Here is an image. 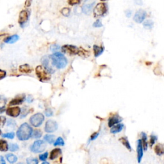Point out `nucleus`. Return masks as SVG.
Returning a JSON list of instances; mask_svg holds the SVG:
<instances>
[{
  "label": "nucleus",
  "instance_id": "nucleus-9",
  "mask_svg": "<svg viewBox=\"0 0 164 164\" xmlns=\"http://www.w3.org/2000/svg\"><path fill=\"white\" fill-rule=\"evenodd\" d=\"M45 131L47 133H53L58 129V124L53 120H48L45 125Z\"/></svg>",
  "mask_w": 164,
  "mask_h": 164
},
{
  "label": "nucleus",
  "instance_id": "nucleus-25",
  "mask_svg": "<svg viewBox=\"0 0 164 164\" xmlns=\"http://www.w3.org/2000/svg\"><path fill=\"white\" fill-rule=\"evenodd\" d=\"M142 147H144V150H147V146H148V143H147V135L144 133V132H142Z\"/></svg>",
  "mask_w": 164,
  "mask_h": 164
},
{
  "label": "nucleus",
  "instance_id": "nucleus-30",
  "mask_svg": "<svg viewBox=\"0 0 164 164\" xmlns=\"http://www.w3.org/2000/svg\"><path fill=\"white\" fill-rule=\"evenodd\" d=\"M64 139L62 137H58L57 139L56 140V141H55L54 143V146H64Z\"/></svg>",
  "mask_w": 164,
  "mask_h": 164
},
{
  "label": "nucleus",
  "instance_id": "nucleus-7",
  "mask_svg": "<svg viewBox=\"0 0 164 164\" xmlns=\"http://www.w3.org/2000/svg\"><path fill=\"white\" fill-rule=\"evenodd\" d=\"M62 51L69 55H78L79 48L73 45H64L62 47Z\"/></svg>",
  "mask_w": 164,
  "mask_h": 164
},
{
  "label": "nucleus",
  "instance_id": "nucleus-3",
  "mask_svg": "<svg viewBox=\"0 0 164 164\" xmlns=\"http://www.w3.org/2000/svg\"><path fill=\"white\" fill-rule=\"evenodd\" d=\"M35 73L41 81H48L51 79V74L42 65L37 66L35 69Z\"/></svg>",
  "mask_w": 164,
  "mask_h": 164
},
{
  "label": "nucleus",
  "instance_id": "nucleus-12",
  "mask_svg": "<svg viewBox=\"0 0 164 164\" xmlns=\"http://www.w3.org/2000/svg\"><path fill=\"white\" fill-rule=\"evenodd\" d=\"M21 112V110L18 106H14V107H10L7 110H6V113L9 116L12 117H17L20 115Z\"/></svg>",
  "mask_w": 164,
  "mask_h": 164
},
{
  "label": "nucleus",
  "instance_id": "nucleus-10",
  "mask_svg": "<svg viewBox=\"0 0 164 164\" xmlns=\"http://www.w3.org/2000/svg\"><path fill=\"white\" fill-rule=\"evenodd\" d=\"M95 3L94 1H90V0H87L86 3H85L83 7H82V12L85 15H89L92 10L94 5Z\"/></svg>",
  "mask_w": 164,
  "mask_h": 164
},
{
  "label": "nucleus",
  "instance_id": "nucleus-17",
  "mask_svg": "<svg viewBox=\"0 0 164 164\" xmlns=\"http://www.w3.org/2000/svg\"><path fill=\"white\" fill-rule=\"evenodd\" d=\"M19 39V37L17 35H13L5 37L4 39V42L7 44H13L17 42Z\"/></svg>",
  "mask_w": 164,
  "mask_h": 164
},
{
  "label": "nucleus",
  "instance_id": "nucleus-15",
  "mask_svg": "<svg viewBox=\"0 0 164 164\" xmlns=\"http://www.w3.org/2000/svg\"><path fill=\"white\" fill-rule=\"evenodd\" d=\"M137 160L138 163H140L143 157V147L141 140H137Z\"/></svg>",
  "mask_w": 164,
  "mask_h": 164
},
{
  "label": "nucleus",
  "instance_id": "nucleus-20",
  "mask_svg": "<svg viewBox=\"0 0 164 164\" xmlns=\"http://www.w3.org/2000/svg\"><path fill=\"white\" fill-rule=\"evenodd\" d=\"M19 70L22 73H30L32 71V69H31L30 66L28 65V64H23V65H21L19 66Z\"/></svg>",
  "mask_w": 164,
  "mask_h": 164
},
{
  "label": "nucleus",
  "instance_id": "nucleus-28",
  "mask_svg": "<svg viewBox=\"0 0 164 164\" xmlns=\"http://www.w3.org/2000/svg\"><path fill=\"white\" fill-rule=\"evenodd\" d=\"M55 136L53 135H46L44 139L49 144H53L55 142Z\"/></svg>",
  "mask_w": 164,
  "mask_h": 164
},
{
  "label": "nucleus",
  "instance_id": "nucleus-4",
  "mask_svg": "<svg viewBox=\"0 0 164 164\" xmlns=\"http://www.w3.org/2000/svg\"><path fill=\"white\" fill-rule=\"evenodd\" d=\"M107 12L106 5L104 3H97L95 8H94V15L95 17H102L105 15Z\"/></svg>",
  "mask_w": 164,
  "mask_h": 164
},
{
  "label": "nucleus",
  "instance_id": "nucleus-31",
  "mask_svg": "<svg viewBox=\"0 0 164 164\" xmlns=\"http://www.w3.org/2000/svg\"><path fill=\"white\" fill-rule=\"evenodd\" d=\"M31 136H33V138H39L42 136V132L39 130H36L33 131Z\"/></svg>",
  "mask_w": 164,
  "mask_h": 164
},
{
  "label": "nucleus",
  "instance_id": "nucleus-50",
  "mask_svg": "<svg viewBox=\"0 0 164 164\" xmlns=\"http://www.w3.org/2000/svg\"><path fill=\"white\" fill-rule=\"evenodd\" d=\"M26 101L28 102V103H31L33 101V98H32V97H31V96H28V97L27 98V99H26Z\"/></svg>",
  "mask_w": 164,
  "mask_h": 164
},
{
  "label": "nucleus",
  "instance_id": "nucleus-46",
  "mask_svg": "<svg viewBox=\"0 0 164 164\" xmlns=\"http://www.w3.org/2000/svg\"><path fill=\"white\" fill-rule=\"evenodd\" d=\"M98 135H99V133H97V132H96V133H94L92 135H91L90 140H94L96 139L97 137H98Z\"/></svg>",
  "mask_w": 164,
  "mask_h": 164
},
{
  "label": "nucleus",
  "instance_id": "nucleus-29",
  "mask_svg": "<svg viewBox=\"0 0 164 164\" xmlns=\"http://www.w3.org/2000/svg\"><path fill=\"white\" fill-rule=\"evenodd\" d=\"M26 163L27 164H38L39 163V161L36 158H28L26 159Z\"/></svg>",
  "mask_w": 164,
  "mask_h": 164
},
{
  "label": "nucleus",
  "instance_id": "nucleus-56",
  "mask_svg": "<svg viewBox=\"0 0 164 164\" xmlns=\"http://www.w3.org/2000/svg\"><path fill=\"white\" fill-rule=\"evenodd\" d=\"M18 164H24V163H19Z\"/></svg>",
  "mask_w": 164,
  "mask_h": 164
},
{
  "label": "nucleus",
  "instance_id": "nucleus-49",
  "mask_svg": "<svg viewBox=\"0 0 164 164\" xmlns=\"http://www.w3.org/2000/svg\"><path fill=\"white\" fill-rule=\"evenodd\" d=\"M125 14L127 17H130L131 15V12L130 10H126L125 12Z\"/></svg>",
  "mask_w": 164,
  "mask_h": 164
},
{
  "label": "nucleus",
  "instance_id": "nucleus-44",
  "mask_svg": "<svg viewBox=\"0 0 164 164\" xmlns=\"http://www.w3.org/2000/svg\"><path fill=\"white\" fill-rule=\"evenodd\" d=\"M45 114H46V115L47 117H50V116H52V115H53V112L51 109L48 108V109L46 110Z\"/></svg>",
  "mask_w": 164,
  "mask_h": 164
},
{
  "label": "nucleus",
  "instance_id": "nucleus-40",
  "mask_svg": "<svg viewBox=\"0 0 164 164\" xmlns=\"http://www.w3.org/2000/svg\"><path fill=\"white\" fill-rule=\"evenodd\" d=\"M7 119L4 116H0V127H3L5 125Z\"/></svg>",
  "mask_w": 164,
  "mask_h": 164
},
{
  "label": "nucleus",
  "instance_id": "nucleus-22",
  "mask_svg": "<svg viewBox=\"0 0 164 164\" xmlns=\"http://www.w3.org/2000/svg\"><path fill=\"white\" fill-rule=\"evenodd\" d=\"M154 151L155 153L158 156H162L164 153V148L163 145L162 144H158L154 147Z\"/></svg>",
  "mask_w": 164,
  "mask_h": 164
},
{
  "label": "nucleus",
  "instance_id": "nucleus-34",
  "mask_svg": "<svg viewBox=\"0 0 164 164\" xmlns=\"http://www.w3.org/2000/svg\"><path fill=\"white\" fill-rule=\"evenodd\" d=\"M8 149L12 152H15V151L19 149V146L17 144H11L10 145V147H8Z\"/></svg>",
  "mask_w": 164,
  "mask_h": 164
},
{
  "label": "nucleus",
  "instance_id": "nucleus-8",
  "mask_svg": "<svg viewBox=\"0 0 164 164\" xmlns=\"http://www.w3.org/2000/svg\"><path fill=\"white\" fill-rule=\"evenodd\" d=\"M30 12L27 10H23L20 12L19 15L18 22L21 27H23L26 24L28 19H29Z\"/></svg>",
  "mask_w": 164,
  "mask_h": 164
},
{
  "label": "nucleus",
  "instance_id": "nucleus-16",
  "mask_svg": "<svg viewBox=\"0 0 164 164\" xmlns=\"http://www.w3.org/2000/svg\"><path fill=\"white\" fill-rule=\"evenodd\" d=\"M25 99V96H19L15 97V99L11 100L10 103H9V105L13 106V105H20V104L23 103Z\"/></svg>",
  "mask_w": 164,
  "mask_h": 164
},
{
  "label": "nucleus",
  "instance_id": "nucleus-37",
  "mask_svg": "<svg viewBox=\"0 0 164 164\" xmlns=\"http://www.w3.org/2000/svg\"><path fill=\"white\" fill-rule=\"evenodd\" d=\"M82 0H68V3L70 5H76L80 3Z\"/></svg>",
  "mask_w": 164,
  "mask_h": 164
},
{
  "label": "nucleus",
  "instance_id": "nucleus-32",
  "mask_svg": "<svg viewBox=\"0 0 164 164\" xmlns=\"http://www.w3.org/2000/svg\"><path fill=\"white\" fill-rule=\"evenodd\" d=\"M6 103H7V98L4 96L0 95V108L5 107Z\"/></svg>",
  "mask_w": 164,
  "mask_h": 164
},
{
  "label": "nucleus",
  "instance_id": "nucleus-42",
  "mask_svg": "<svg viewBox=\"0 0 164 164\" xmlns=\"http://www.w3.org/2000/svg\"><path fill=\"white\" fill-rule=\"evenodd\" d=\"M48 153L46 152L44 153L40 154V155L39 156V158L40 160L45 161L47 159V158H48Z\"/></svg>",
  "mask_w": 164,
  "mask_h": 164
},
{
  "label": "nucleus",
  "instance_id": "nucleus-24",
  "mask_svg": "<svg viewBox=\"0 0 164 164\" xmlns=\"http://www.w3.org/2000/svg\"><path fill=\"white\" fill-rule=\"evenodd\" d=\"M8 149V145L7 142L5 140H0V151L6 152Z\"/></svg>",
  "mask_w": 164,
  "mask_h": 164
},
{
  "label": "nucleus",
  "instance_id": "nucleus-23",
  "mask_svg": "<svg viewBox=\"0 0 164 164\" xmlns=\"http://www.w3.org/2000/svg\"><path fill=\"white\" fill-rule=\"evenodd\" d=\"M119 141L121 142L124 145V146L127 148L128 150L131 151V145L129 142V140L128 139L127 137H121L119 138Z\"/></svg>",
  "mask_w": 164,
  "mask_h": 164
},
{
  "label": "nucleus",
  "instance_id": "nucleus-55",
  "mask_svg": "<svg viewBox=\"0 0 164 164\" xmlns=\"http://www.w3.org/2000/svg\"><path fill=\"white\" fill-rule=\"evenodd\" d=\"M1 134V130H0V135Z\"/></svg>",
  "mask_w": 164,
  "mask_h": 164
},
{
  "label": "nucleus",
  "instance_id": "nucleus-43",
  "mask_svg": "<svg viewBox=\"0 0 164 164\" xmlns=\"http://www.w3.org/2000/svg\"><path fill=\"white\" fill-rule=\"evenodd\" d=\"M51 50L53 52H57L58 50L60 49V47L58 45H56V44H53L51 46Z\"/></svg>",
  "mask_w": 164,
  "mask_h": 164
},
{
  "label": "nucleus",
  "instance_id": "nucleus-48",
  "mask_svg": "<svg viewBox=\"0 0 164 164\" xmlns=\"http://www.w3.org/2000/svg\"><path fill=\"white\" fill-rule=\"evenodd\" d=\"M31 4V0H26L25 1V7H29Z\"/></svg>",
  "mask_w": 164,
  "mask_h": 164
},
{
  "label": "nucleus",
  "instance_id": "nucleus-11",
  "mask_svg": "<svg viewBox=\"0 0 164 164\" xmlns=\"http://www.w3.org/2000/svg\"><path fill=\"white\" fill-rule=\"evenodd\" d=\"M146 17V12L143 10H139L135 13L133 20L135 22H136L137 23H142L145 18Z\"/></svg>",
  "mask_w": 164,
  "mask_h": 164
},
{
  "label": "nucleus",
  "instance_id": "nucleus-19",
  "mask_svg": "<svg viewBox=\"0 0 164 164\" xmlns=\"http://www.w3.org/2000/svg\"><path fill=\"white\" fill-rule=\"evenodd\" d=\"M111 130H110V132H111L112 133H119V132H121L122 131V130L124 128V124H117L116 125L113 126L112 127H111Z\"/></svg>",
  "mask_w": 164,
  "mask_h": 164
},
{
  "label": "nucleus",
  "instance_id": "nucleus-41",
  "mask_svg": "<svg viewBox=\"0 0 164 164\" xmlns=\"http://www.w3.org/2000/svg\"><path fill=\"white\" fill-rule=\"evenodd\" d=\"M93 26L95 28H100L103 26V24L100 20H97L96 22H94L93 24Z\"/></svg>",
  "mask_w": 164,
  "mask_h": 164
},
{
  "label": "nucleus",
  "instance_id": "nucleus-27",
  "mask_svg": "<svg viewBox=\"0 0 164 164\" xmlns=\"http://www.w3.org/2000/svg\"><path fill=\"white\" fill-rule=\"evenodd\" d=\"M154 23L151 20H146L143 23V26L146 30H151L153 28Z\"/></svg>",
  "mask_w": 164,
  "mask_h": 164
},
{
  "label": "nucleus",
  "instance_id": "nucleus-21",
  "mask_svg": "<svg viewBox=\"0 0 164 164\" xmlns=\"http://www.w3.org/2000/svg\"><path fill=\"white\" fill-rule=\"evenodd\" d=\"M93 49L95 57H98L99 56H100L103 53L104 48L103 47H99L97 45H94L93 46Z\"/></svg>",
  "mask_w": 164,
  "mask_h": 164
},
{
  "label": "nucleus",
  "instance_id": "nucleus-6",
  "mask_svg": "<svg viewBox=\"0 0 164 164\" xmlns=\"http://www.w3.org/2000/svg\"><path fill=\"white\" fill-rule=\"evenodd\" d=\"M46 148V144L42 140H37L30 147V150L33 153H42L44 151Z\"/></svg>",
  "mask_w": 164,
  "mask_h": 164
},
{
  "label": "nucleus",
  "instance_id": "nucleus-13",
  "mask_svg": "<svg viewBox=\"0 0 164 164\" xmlns=\"http://www.w3.org/2000/svg\"><path fill=\"white\" fill-rule=\"evenodd\" d=\"M42 63L43 64V67H44L47 71H48L50 74H52L53 72H55L54 69H53L52 67H51L49 65V58L48 56H45L42 58Z\"/></svg>",
  "mask_w": 164,
  "mask_h": 164
},
{
  "label": "nucleus",
  "instance_id": "nucleus-39",
  "mask_svg": "<svg viewBox=\"0 0 164 164\" xmlns=\"http://www.w3.org/2000/svg\"><path fill=\"white\" fill-rule=\"evenodd\" d=\"M28 113H29V111H28V110L27 109L26 107H24L23 110H22V114L21 116V118L25 117L28 115Z\"/></svg>",
  "mask_w": 164,
  "mask_h": 164
},
{
  "label": "nucleus",
  "instance_id": "nucleus-35",
  "mask_svg": "<svg viewBox=\"0 0 164 164\" xmlns=\"http://www.w3.org/2000/svg\"><path fill=\"white\" fill-rule=\"evenodd\" d=\"M2 137H5V138H10V139H13L15 137V133H14V132H10V133L3 134Z\"/></svg>",
  "mask_w": 164,
  "mask_h": 164
},
{
  "label": "nucleus",
  "instance_id": "nucleus-5",
  "mask_svg": "<svg viewBox=\"0 0 164 164\" xmlns=\"http://www.w3.org/2000/svg\"><path fill=\"white\" fill-rule=\"evenodd\" d=\"M44 121V116L42 113H37L36 114L32 115L30 119L31 124L34 127H39L42 124Z\"/></svg>",
  "mask_w": 164,
  "mask_h": 164
},
{
  "label": "nucleus",
  "instance_id": "nucleus-18",
  "mask_svg": "<svg viewBox=\"0 0 164 164\" xmlns=\"http://www.w3.org/2000/svg\"><path fill=\"white\" fill-rule=\"evenodd\" d=\"M61 154H62V150L60 149H59V148H56V149H54L51 151V153H50L49 159L51 160H55L59 155H60Z\"/></svg>",
  "mask_w": 164,
  "mask_h": 164
},
{
  "label": "nucleus",
  "instance_id": "nucleus-26",
  "mask_svg": "<svg viewBox=\"0 0 164 164\" xmlns=\"http://www.w3.org/2000/svg\"><path fill=\"white\" fill-rule=\"evenodd\" d=\"M6 158H7L8 162L12 164L15 163L17 161V157L12 153L7 154V155H6Z\"/></svg>",
  "mask_w": 164,
  "mask_h": 164
},
{
  "label": "nucleus",
  "instance_id": "nucleus-47",
  "mask_svg": "<svg viewBox=\"0 0 164 164\" xmlns=\"http://www.w3.org/2000/svg\"><path fill=\"white\" fill-rule=\"evenodd\" d=\"M5 34L0 35V46L1 47L3 46V42H4V39L5 38Z\"/></svg>",
  "mask_w": 164,
  "mask_h": 164
},
{
  "label": "nucleus",
  "instance_id": "nucleus-33",
  "mask_svg": "<svg viewBox=\"0 0 164 164\" xmlns=\"http://www.w3.org/2000/svg\"><path fill=\"white\" fill-rule=\"evenodd\" d=\"M16 126V122H15L14 120L8 119L7 122V127L11 128H15Z\"/></svg>",
  "mask_w": 164,
  "mask_h": 164
},
{
  "label": "nucleus",
  "instance_id": "nucleus-54",
  "mask_svg": "<svg viewBox=\"0 0 164 164\" xmlns=\"http://www.w3.org/2000/svg\"><path fill=\"white\" fill-rule=\"evenodd\" d=\"M101 1H106V0H101Z\"/></svg>",
  "mask_w": 164,
  "mask_h": 164
},
{
  "label": "nucleus",
  "instance_id": "nucleus-57",
  "mask_svg": "<svg viewBox=\"0 0 164 164\" xmlns=\"http://www.w3.org/2000/svg\"><path fill=\"white\" fill-rule=\"evenodd\" d=\"M1 164H6V163H5V162H4V163H1Z\"/></svg>",
  "mask_w": 164,
  "mask_h": 164
},
{
  "label": "nucleus",
  "instance_id": "nucleus-1",
  "mask_svg": "<svg viewBox=\"0 0 164 164\" xmlns=\"http://www.w3.org/2000/svg\"><path fill=\"white\" fill-rule=\"evenodd\" d=\"M32 133V128L28 123H23L18 129L17 131V137L18 139L20 140H27L31 137Z\"/></svg>",
  "mask_w": 164,
  "mask_h": 164
},
{
  "label": "nucleus",
  "instance_id": "nucleus-53",
  "mask_svg": "<svg viewBox=\"0 0 164 164\" xmlns=\"http://www.w3.org/2000/svg\"><path fill=\"white\" fill-rule=\"evenodd\" d=\"M42 164H49V163L47 162H43Z\"/></svg>",
  "mask_w": 164,
  "mask_h": 164
},
{
  "label": "nucleus",
  "instance_id": "nucleus-45",
  "mask_svg": "<svg viewBox=\"0 0 164 164\" xmlns=\"http://www.w3.org/2000/svg\"><path fill=\"white\" fill-rule=\"evenodd\" d=\"M6 74H7V72H6V71L0 69V80L4 78L6 76Z\"/></svg>",
  "mask_w": 164,
  "mask_h": 164
},
{
  "label": "nucleus",
  "instance_id": "nucleus-14",
  "mask_svg": "<svg viewBox=\"0 0 164 164\" xmlns=\"http://www.w3.org/2000/svg\"><path fill=\"white\" fill-rule=\"evenodd\" d=\"M122 119L118 115H115L112 116L108 119V126L109 127H112L113 126H114L115 124H118L120 122L122 121Z\"/></svg>",
  "mask_w": 164,
  "mask_h": 164
},
{
  "label": "nucleus",
  "instance_id": "nucleus-51",
  "mask_svg": "<svg viewBox=\"0 0 164 164\" xmlns=\"http://www.w3.org/2000/svg\"><path fill=\"white\" fill-rule=\"evenodd\" d=\"M135 3L142 5V0H136V1H135Z\"/></svg>",
  "mask_w": 164,
  "mask_h": 164
},
{
  "label": "nucleus",
  "instance_id": "nucleus-2",
  "mask_svg": "<svg viewBox=\"0 0 164 164\" xmlns=\"http://www.w3.org/2000/svg\"><path fill=\"white\" fill-rule=\"evenodd\" d=\"M52 64L57 69H64L67 64V60L65 56L60 52H56L50 56Z\"/></svg>",
  "mask_w": 164,
  "mask_h": 164
},
{
  "label": "nucleus",
  "instance_id": "nucleus-52",
  "mask_svg": "<svg viewBox=\"0 0 164 164\" xmlns=\"http://www.w3.org/2000/svg\"><path fill=\"white\" fill-rule=\"evenodd\" d=\"M5 107H1V108H0V114L2 113H3L5 112Z\"/></svg>",
  "mask_w": 164,
  "mask_h": 164
},
{
  "label": "nucleus",
  "instance_id": "nucleus-36",
  "mask_svg": "<svg viewBox=\"0 0 164 164\" xmlns=\"http://www.w3.org/2000/svg\"><path fill=\"white\" fill-rule=\"evenodd\" d=\"M70 9L69 8H64L61 10V13L64 16H69V15L70 14Z\"/></svg>",
  "mask_w": 164,
  "mask_h": 164
},
{
  "label": "nucleus",
  "instance_id": "nucleus-38",
  "mask_svg": "<svg viewBox=\"0 0 164 164\" xmlns=\"http://www.w3.org/2000/svg\"><path fill=\"white\" fill-rule=\"evenodd\" d=\"M157 140V137L155 136V135H151L150 137V146L151 147H152L154 144L155 143V142Z\"/></svg>",
  "mask_w": 164,
  "mask_h": 164
}]
</instances>
